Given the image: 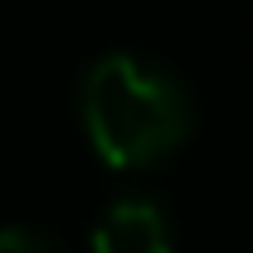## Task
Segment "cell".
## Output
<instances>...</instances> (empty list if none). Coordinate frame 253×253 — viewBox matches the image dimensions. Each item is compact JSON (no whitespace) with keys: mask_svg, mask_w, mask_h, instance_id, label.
<instances>
[{"mask_svg":"<svg viewBox=\"0 0 253 253\" xmlns=\"http://www.w3.org/2000/svg\"><path fill=\"white\" fill-rule=\"evenodd\" d=\"M94 253H169V225L145 197H122L94 225Z\"/></svg>","mask_w":253,"mask_h":253,"instance_id":"7a4b0ae2","label":"cell"},{"mask_svg":"<svg viewBox=\"0 0 253 253\" xmlns=\"http://www.w3.org/2000/svg\"><path fill=\"white\" fill-rule=\"evenodd\" d=\"M0 253H61V249H56L47 235H38V230L9 225V230H0Z\"/></svg>","mask_w":253,"mask_h":253,"instance_id":"3957f363","label":"cell"},{"mask_svg":"<svg viewBox=\"0 0 253 253\" xmlns=\"http://www.w3.org/2000/svg\"><path fill=\"white\" fill-rule=\"evenodd\" d=\"M80 118L113 169H145L173 155L192 131V99L169 71L136 56H103L80 89Z\"/></svg>","mask_w":253,"mask_h":253,"instance_id":"6da1fadb","label":"cell"}]
</instances>
